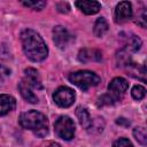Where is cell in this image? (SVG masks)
Instances as JSON below:
<instances>
[{
  "mask_svg": "<svg viewBox=\"0 0 147 147\" xmlns=\"http://www.w3.org/2000/svg\"><path fill=\"white\" fill-rule=\"evenodd\" d=\"M22 47L25 55L33 62H40L46 59L48 54V48L44 39L31 29H25L21 33Z\"/></svg>",
  "mask_w": 147,
  "mask_h": 147,
  "instance_id": "6da1fadb",
  "label": "cell"
},
{
  "mask_svg": "<svg viewBox=\"0 0 147 147\" xmlns=\"http://www.w3.org/2000/svg\"><path fill=\"white\" fill-rule=\"evenodd\" d=\"M18 122L22 127L32 130L40 137L45 136L48 131L47 117L42 113H39L37 110H29L21 114Z\"/></svg>",
  "mask_w": 147,
  "mask_h": 147,
  "instance_id": "7a4b0ae2",
  "label": "cell"
},
{
  "mask_svg": "<svg viewBox=\"0 0 147 147\" xmlns=\"http://www.w3.org/2000/svg\"><path fill=\"white\" fill-rule=\"evenodd\" d=\"M69 80L78 86L79 88L86 91L88 90L90 87H93V86H96L101 78L93 71H88V70H80V71H76V72H72L70 74L69 76Z\"/></svg>",
  "mask_w": 147,
  "mask_h": 147,
  "instance_id": "3957f363",
  "label": "cell"
},
{
  "mask_svg": "<svg viewBox=\"0 0 147 147\" xmlns=\"http://www.w3.org/2000/svg\"><path fill=\"white\" fill-rule=\"evenodd\" d=\"M54 130L59 138L63 140H71L75 136V123L68 116H61L54 123Z\"/></svg>",
  "mask_w": 147,
  "mask_h": 147,
  "instance_id": "277c9868",
  "label": "cell"
},
{
  "mask_svg": "<svg viewBox=\"0 0 147 147\" xmlns=\"http://www.w3.org/2000/svg\"><path fill=\"white\" fill-rule=\"evenodd\" d=\"M75 98H76V95H75L74 90H71L70 87H67V86H60L53 94V99H54L55 103L62 108L70 107L74 103Z\"/></svg>",
  "mask_w": 147,
  "mask_h": 147,
  "instance_id": "5b68a950",
  "label": "cell"
},
{
  "mask_svg": "<svg viewBox=\"0 0 147 147\" xmlns=\"http://www.w3.org/2000/svg\"><path fill=\"white\" fill-rule=\"evenodd\" d=\"M53 40L59 48H64L71 40V36L64 26L57 25L53 29Z\"/></svg>",
  "mask_w": 147,
  "mask_h": 147,
  "instance_id": "8992f818",
  "label": "cell"
},
{
  "mask_svg": "<svg viewBox=\"0 0 147 147\" xmlns=\"http://www.w3.org/2000/svg\"><path fill=\"white\" fill-rule=\"evenodd\" d=\"M132 17V6L129 1L119 2L115 8V21L117 23L126 22Z\"/></svg>",
  "mask_w": 147,
  "mask_h": 147,
  "instance_id": "52a82bcc",
  "label": "cell"
},
{
  "mask_svg": "<svg viewBox=\"0 0 147 147\" xmlns=\"http://www.w3.org/2000/svg\"><path fill=\"white\" fill-rule=\"evenodd\" d=\"M127 87H129L127 80L122 77H115L114 79H111V82L108 85L109 93L113 94L117 99H119V95L124 94V92L127 90Z\"/></svg>",
  "mask_w": 147,
  "mask_h": 147,
  "instance_id": "ba28073f",
  "label": "cell"
},
{
  "mask_svg": "<svg viewBox=\"0 0 147 147\" xmlns=\"http://www.w3.org/2000/svg\"><path fill=\"white\" fill-rule=\"evenodd\" d=\"M76 6L86 15L96 14L101 9V5L98 1H86V0L76 1Z\"/></svg>",
  "mask_w": 147,
  "mask_h": 147,
  "instance_id": "9c48e42d",
  "label": "cell"
},
{
  "mask_svg": "<svg viewBox=\"0 0 147 147\" xmlns=\"http://www.w3.org/2000/svg\"><path fill=\"white\" fill-rule=\"evenodd\" d=\"M16 107V100L8 94H0V116L7 115Z\"/></svg>",
  "mask_w": 147,
  "mask_h": 147,
  "instance_id": "30bf717a",
  "label": "cell"
},
{
  "mask_svg": "<svg viewBox=\"0 0 147 147\" xmlns=\"http://www.w3.org/2000/svg\"><path fill=\"white\" fill-rule=\"evenodd\" d=\"M24 74H25V82L34 87V88H38V90H41L42 88V85H41V79H40V76H39V72L33 69V68H28L24 70Z\"/></svg>",
  "mask_w": 147,
  "mask_h": 147,
  "instance_id": "8fae6325",
  "label": "cell"
},
{
  "mask_svg": "<svg viewBox=\"0 0 147 147\" xmlns=\"http://www.w3.org/2000/svg\"><path fill=\"white\" fill-rule=\"evenodd\" d=\"M78 59L80 62H88V61H100L102 59V54L98 49H88L84 48L79 52Z\"/></svg>",
  "mask_w": 147,
  "mask_h": 147,
  "instance_id": "7c38bea8",
  "label": "cell"
},
{
  "mask_svg": "<svg viewBox=\"0 0 147 147\" xmlns=\"http://www.w3.org/2000/svg\"><path fill=\"white\" fill-rule=\"evenodd\" d=\"M18 90L22 94V96L30 103H37L38 102V98L37 95L31 91V86L25 82V80H22L20 84H18Z\"/></svg>",
  "mask_w": 147,
  "mask_h": 147,
  "instance_id": "4fadbf2b",
  "label": "cell"
},
{
  "mask_svg": "<svg viewBox=\"0 0 147 147\" xmlns=\"http://www.w3.org/2000/svg\"><path fill=\"white\" fill-rule=\"evenodd\" d=\"M76 116H77V118H78V121H79V124H80L83 127L88 129V127L91 126L92 118H91L88 111H87L85 108H83V107H77V109H76Z\"/></svg>",
  "mask_w": 147,
  "mask_h": 147,
  "instance_id": "5bb4252c",
  "label": "cell"
},
{
  "mask_svg": "<svg viewBox=\"0 0 147 147\" xmlns=\"http://www.w3.org/2000/svg\"><path fill=\"white\" fill-rule=\"evenodd\" d=\"M107 31H108V23H107L106 18L99 17L96 20V22L94 24V29H93L95 37H102Z\"/></svg>",
  "mask_w": 147,
  "mask_h": 147,
  "instance_id": "9a60e30c",
  "label": "cell"
},
{
  "mask_svg": "<svg viewBox=\"0 0 147 147\" xmlns=\"http://www.w3.org/2000/svg\"><path fill=\"white\" fill-rule=\"evenodd\" d=\"M133 137L136 138V140L141 144L142 146H145L147 144V133H146V129L142 126L136 127L133 130Z\"/></svg>",
  "mask_w": 147,
  "mask_h": 147,
  "instance_id": "2e32d148",
  "label": "cell"
},
{
  "mask_svg": "<svg viewBox=\"0 0 147 147\" xmlns=\"http://www.w3.org/2000/svg\"><path fill=\"white\" fill-rule=\"evenodd\" d=\"M118 99L115 98L113 94L108 93V94H103L98 99V106L102 107V106H109V105H114Z\"/></svg>",
  "mask_w": 147,
  "mask_h": 147,
  "instance_id": "e0dca14e",
  "label": "cell"
},
{
  "mask_svg": "<svg viewBox=\"0 0 147 147\" xmlns=\"http://www.w3.org/2000/svg\"><path fill=\"white\" fill-rule=\"evenodd\" d=\"M141 46V40L137 36H132L126 45V51L129 52H137Z\"/></svg>",
  "mask_w": 147,
  "mask_h": 147,
  "instance_id": "ac0fdd59",
  "label": "cell"
},
{
  "mask_svg": "<svg viewBox=\"0 0 147 147\" xmlns=\"http://www.w3.org/2000/svg\"><path fill=\"white\" fill-rule=\"evenodd\" d=\"M131 94H132L133 99L141 100L146 95V88L144 86H141V85H136V86H133V88L131 91Z\"/></svg>",
  "mask_w": 147,
  "mask_h": 147,
  "instance_id": "d6986e66",
  "label": "cell"
},
{
  "mask_svg": "<svg viewBox=\"0 0 147 147\" xmlns=\"http://www.w3.org/2000/svg\"><path fill=\"white\" fill-rule=\"evenodd\" d=\"M23 5L29 8L40 10L46 6V1H23Z\"/></svg>",
  "mask_w": 147,
  "mask_h": 147,
  "instance_id": "ffe728a7",
  "label": "cell"
},
{
  "mask_svg": "<svg viewBox=\"0 0 147 147\" xmlns=\"http://www.w3.org/2000/svg\"><path fill=\"white\" fill-rule=\"evenodd\" d=\"M113 147H133V145L131 144V141L129 139H126V138H119V139H117L114 142Z\"/></svg>",
  "mask_w": 147,
  "mask_h": 147,
  "instance_id": "44dd1931",
  "label": "cell"
},
{
  "mask_svg": "<svg viewBox=\"0 0 147 147\" xmlns=\"http://www.w3.org/2000/svg\"><path fill=\"white\" fill-rule=\"evenodd\" d=\"M56 9L60 13H68L70 10V6L68 5V2H57L56 3Z\"/></svg>",
  "mask_w": 147,
  "mask_h": 147,
  "instance_id": "7402d4cb",
  "label": "cell"
},
{
  "mask_svg": "<svg viewBox=\"0 0 147 147\" xmlns=\"http://www.w3.org/2000/svg\"><path fill=\"white\" fill-rule=\"evenodd\" d=\"M137 24H139L141 28H145L146 26V11H144L142 15L139 17V20L137 21Z\"/></svg>",
  "mask_w": 147,
  "mask_h": 147,
  "instance_id": "603a6c76",
  "label": "cell"
},
{
  "mask_svg": "<svg viewBox=\"0 0 147 147\" xmlns=\"http://www.w3.org/2000/svg\"><path fill=\"white\" fill-rule=\"evenodd\" d=\"M116 123L119 124V125H124V126H129L130 125V122L127 119H125V118H122V117L121 118H117Z\"/></svg>",
  "mask_w": 147,
  "mask_h": 147,
  "instance_id": "cb8c5ba5",
  "label": "cell"
},
{
  "mask_svg": "<svg viewBox=\"0 0 147 147\" xmlns=\"http://www.w3.org/2000/svg\"><path fill=\"white\" fill-rule=\"evenodd\" d=\"M47 147H61V146H60L59 144H56V142H51Z\"/></svg>",
  "mask_w": 147,
  "mask_h": 147,
  "instance_id": "d4e9b609",
  "label": "cell"
}]
</instances>
